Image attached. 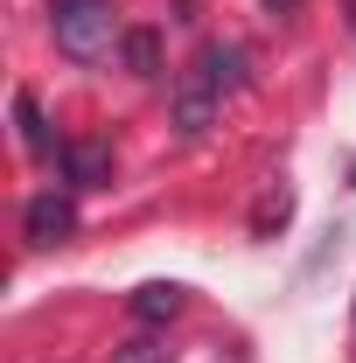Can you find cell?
Masks as SVG:
<instances>
[{"mask_svg": "<svg viewBox=\"0 0 356 363\" xmlns=\"http://www.w3.org/2000/svg\"><path fill=\"white\" fill-rule=\"evenodd\" d=\"M126 70H133V77H161V35H154V28H126Z\"/></svg>", "mask_w": 356, "mask_h": 363, "instance_id": "cell-6", "label": "cell"}, {"mask_svg": "<svg viewBox=\"0 0 356 363\" xmlns=\"http://www.w3.org/2000/svg\"><path fill=\"white\" fill-rule=\"evenodd\" d=\"M343 7H350V28H356V0H343Z\"/></svg>", "mask_w": 356, "mask_h": 363, "instance_id": "cell-12", "label": "cell"}, {"mask_svg": "<svg viewBox=\"0 0 356 363\" xmlns=\"http://www.w3.org/2000/svg\"><path fill=\"white\" fill-rule=\"evenodd\" d=\"M112 363H168V342H154V335H133V342H119Z\"/></svg>", "mask_w": 356, "mask_h": 363, "instance_id": "cell-10", "label": "cell"}, {"mask_svg": "<svg viewBox=\"0 0 356 363\" xmlns=\"http://www.w3.org/2000/svg\"><path fill=\"white\" fill-rule=\"evenodd\" d=\"M266 7H279V14H301V0H266Z\"/></svg>", "mask_w": 356, "mask_h": 363, "instance_id": "cell-11", "label": "cell"}, {"mask_svg": "<svg viewBox=\"0 0 356 363\" xmlns=\"http://www.w3.org/2000/svg\"><path fill=\"white\" fill-rule=\"evenodd\" d=\"M203 63H210V77H217L223 91L245 84V49H238V43H203Z\"/></svg>", "mask_w": 356, "mask_h": 363, "instance_id": "cell-7", "label": "cell"}, {"mask_svg": "<svg viewBox=\"0 0 356 363\" xmlns=\"http://www.w3.org/2000/svg\"><path fill=\"white\" fill-rule=\"evenodd\" d=\"M217 105H223V84L210 77V63L196 56V63L175 77V133L182 140H203L210 126H217Z\"/></svg>", "mask_w": 356, "mask_h": 363, "instance_id": "cell-2", "label": "cell"}, {"mask_svg": "<svg viewBox=\"0 0 356 363\" xmlns=\"http://www.w3.org/2000/svg\"><path fill=\"white\" fill-rule=\"evenodd\" d=\"M287 217H294V196H287V189H266V203H259V217H252V230L266 238V230H279Z\"/></svg>", "mask_w": 356, "mask_h": 363, "instance_id": "cell-9", "label": "cell"}, {"mask_svg": "<svg viewBox=\"0 0 356 363\" xmlns=\"http://www.w3.org/2000/svg\"><path fill=\"white\" fill-rule=\"evenodd\" d=\"M14 126H21V147L28 154H49V126L35 112V91H14Z\"/></svg>", "mask_w": 356, "mask_h": 363, "instance_id": "cell-8", "label": "cell"}, {"mask_svg": "<svg viewBox=\"0 0 356 363\" xmlns=\"http://www.w3.org/2000/svg\"><path fill=\"white\" fill-rule=\"evenodd\" d=\"M21 230H28V245H63L70 230H77V203H70V189H35L28 196V210H21Z\"/></svg>", "mask_w": 356, "mask_h": 363, "instance_id": "cell-3", "label": "cell"}, {"mask_svg": "<svg viewBox=\"0 0 356 363\" xmlns=\"http://www.w3.org/2000/svg\"><path fill=\"white\" fill-rule=\"evenodd\" d=\"M56 161H63L70 189H105L112 182V147L105 140H70V147H56Z\"/></svg>", "mask_w": 356, "mask_h": 363, "instance_id": "cell-4", "label": "cell"}, {"mask_svg": "<svg viewBox=\"0 0 356 363\" xmlns=\"http://www.w3.org/2000/svg\"><path fill=\"white\" fill-rule=\"evenodd\" d=\"M49 28H56V49L70 63H98V56H112V43H126L112 21V0H56Z\"/></svg>", "mask_w": 356, "mask_h": 363, "instance_id": "cell-1", "label": "cell"}, {"mask_svg": "<svg viewBox=\"0 0 356 363\" xmlns=\"http://www.w3.org/2000/svg\"><path fill=\"white\" fill-rule=\"evenodd\" d=\"M175 315H182V286L175 279H147L133 294V321L140 328H161V321H175Z\"/></svg>", "mask_w": 356, "mask_h": 363, "instance_id": "cell-5", "label": "cell"}]
</instances>
